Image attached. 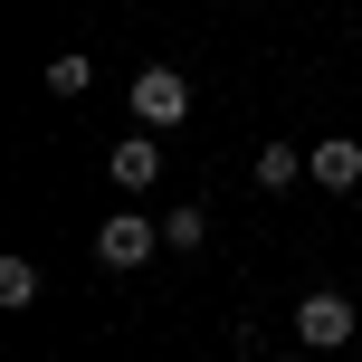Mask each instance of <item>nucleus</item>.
Segmentation results:
<instances>
[{"label": "nucleus", "mask_w": 362, "mask_h": 362, "mask_svg": "<svg viewBox=\"0 0 362 362\" xmlns=\"http://www.w3.org/2000/svg\"><path fill=\"white\" fill-rule=\"evenodd\" d=\"M286 181H305V153L296 144H257V191H286Z\"/></svg>", "instance_id": "obj_6"}, {"label": "nucleus", "mask_w": 362, "mask_h": 362, "mask_svg": "<svg viewBox=\"0 0 362 362\" xmlns=\"http://www.w3.org/2000/svg\"><path fill=\"white\" fill-rule=\"evenodd\" d=\"M0 305H38V267H29V257H0Z\"/></svg>", "instance_id": "obj_8"}, {"label": "nucleus", "mask_w": 362, "mask_h": 362, "mask_svg": "<svg viewBox=\"0 0 362 362\" xmlns=\"http://www.w3.org/2000/svg\"><path fill=\"white\" fill-rule=\"evenodd\" d=\"M305 181H325V191H362V144H353V134H325V144L305 153Z\"/></svg>", "instance_id": "obj_5"}, {"label": "nucleus", "mask_w": 362, "mask_h": 362, "mask_svg": "<svg viewBox=\"0 0 362 362\" xmlns=\"http://www.w3.org/2000/svg\"><path fill=\"white\" fill-rule=\"evenodd\" d=\"M353 334H362V305L344 286H315L305 305H296V344H305V353H344Z\"/></svg>", "instance_id": "obj_1"}, {"label": "nucleus", "mask_w": 362, "mask_h": 362, "mask_svg": "<svg viewBox=\"0 0 362 362\" xmlns=\"http://www.w3.org/2000/svg\"><path fill=\"white\" fill-rule=\"evenodd\" d=\"M181 115H191V76H181V67H134V124L172 134Z\"/></svg>", "instance_id": "obj_3"}, {"label": "nucleus", "mask_w": 362, "mask_h": 362, "mask_svg": "<svg viewBox=\"0 0 362 362\" xmlns=\"http://www.w3.org/2000/svg\"><path fill=\"white\" fill-rule=\"evenodd\" d=\"M163 248L200 257V248H210V210H172V219H163Z\"/></svg>", "instance_id": "obj_7"}, {"label": "nucleus", "mask_w": 362, "mask_h": 362, "mask_svg": "<svg viewBox=\"0 0 362 362\" xmlns=\"http://www.w3.org/2000/svg\"><path fill=\"white\" fill-rule=\"evenodd\" d=\"M105 172H115V191H153V181H163V144H153V134H115Z\"/></svg>", "instance_id": "obj_4"}, {"label": "nucleus", "mask_w": 362, "mask_h": 362, "mask_svg": "<svg viewBox=\"0 0 362 362\" xmlns=\"http://www.w3.org/2000/svg\"><path fill=\"white\" fill-rule=\"evenodd\" d=\"M95 86V57H48V95H86Z\"/></svg>", "instance_id": "obj_9"}, {"label": "nucleus", "mask_w": 362, "mask_h": 362, "mask_svg": "<svg viewBox=\"0 0 362 362\" xmlns=\"http://www.w3.org/2000/svg\"><path fill=\"white\" fill-rule=\"evenodd\" d=\"M153 248H163V219H144V210H115L95 229V267H115V276H144Z\"/></svg>", "instance_id": "obj_2"}]
</instances>
